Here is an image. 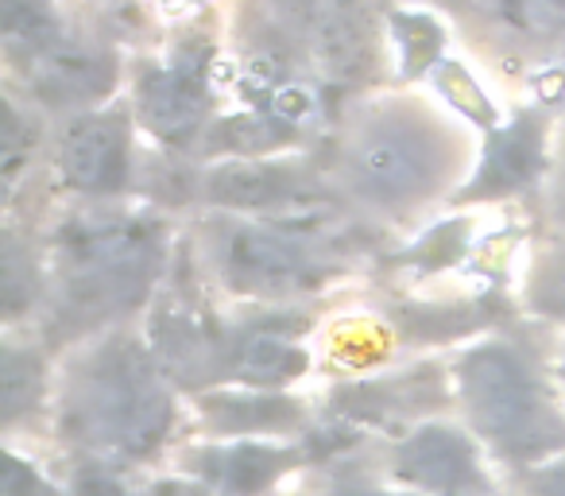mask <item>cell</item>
<instances>
[{
    "instance_id": "obj_1",
    "label": "cell",
    "mask_w": 565,
    "mask_h": 496,
    "mask_svg": "<svg viewBox=\"0 0 565 496\" xmlns=\"http://www.w3.org/2000/svg\"><path fill=\"white\" fill-rule=\"evenodd\" d=\"M461 395L477 431L511 462H531L562 439V419L546 384L519 349H472L461 361Z\"/></svg>"
},
{
    "instance_id": "obj_2",
    "label": "cell",
    "mask_w": 565,
    "mask_h": 496,
    "mask_svg": "<svg viewBox=\"0 0 565 496\" xmlns=\"http://www.w3.org/2000/svg\"><path fill=\"white\" fill-rule=\"evenodd\" d=\"M167 395L143 357L128 346H113L89 365L74 392V426L125 454H143L167 431Z\"/></svg>"
},
{
    "instance_id": "obj_3",
    "label": "cell",
    "mask_w": 565,
    "mask_h": 496,
    "mask_svg": "<svg viewBox=\"0 0 565 496\" xmlns=\"http://www.w3.org/2000/svg\"><path fill=\"white\" fill-rule=\"evenodd\" d=\"M156 256V229L143 221H82L66 229L63 264L71 299L82 310L128 307L148 287Z\"/></svg>"
},
{
    "instance_id": "obj_4",
    "label": "cell",
    "mask_w": 565,
    "mask_h": 496,
    "mask_svg": "<svg viewBox=\"0 0 565 496\" xmlns=\"http://www.w3.org/2000/svg\"><path fill=\"white\" fill-rule=\"evenodd\" d=\"M438 140L411 117H384L353 148V179L372 202L407 205L438 182Z\"/></svg>"
},
{
    "instance_id": "obj_5",
    "label": "cell",
    "mask_w": 565,
    "mask_h": 496,
    "mask_svg": "<svg viewBox=\"0 0 565 496\" xmlns=\"http://www.w3.org/2000/svg\"><path fill=\"white\" fill-rule=\"evenodd\" d=\"M225 276L244 292H291L318 276V261L307 244L271 229H236L225 241Z\"/></svg>"
},
{
    "instance_id": "obj_6",
    "label": "cell",
    "mask_w": 565,
    "mask_h": 496,
    "mask_svg": "<svg viewBox=\"0 0 565 496\" xmlns=\"http://www.w3.org/2000/svg\"><path fill=\"white\" fill-rule=\"evenodd\" d=\"M58 171L78 190H120L128 179V128L117 113H89L66 125L58 140Z\"/></svg>"
},
{
    "instance_id": "obj_7",
    "label": "cell",
    "mask_w": 565,
    "mask_h": 496,
    "mask_svg": "<svg viewBox=\"0 0 565 496\" xmlns=\"http://www.w3.org/2000/svg\"><path fill=\"white\" fill-rule=\"evenodd\" d=\"M399 477L438 496H477L488 488L469 439L449 426H423L399 446Z\"/></svg>"
},
{
    "instance_id": "obj_8",
    "label": "cell",
    "mask_w": 565,
    "mask_h": 496,
    "mask_svg": "<svg viewBox=\"0 0 565 496\" xmlns=\"http://www.w3.org/2000/svg\"><path fill=\"white\" fill-rule=\"evenodd\" d=\"M205 109V71L202 63H174L151 71L140 89V113L151 133L163 140H182Z\"/></svg>"
},
{
    "instance_id": "obj_9",
    "label": "cell",
    "mask_w": 565,
    "mask_h": 496,
    "mask_svg": "<svg viewBox=\"0 0 565 496\" xmlns=\"http://www.w3.org/2000/svg\"><path fill=\"white\" fill-rule=\"evenodd\" d=\"M32 59H35V71H32L35 89H43V97H51V102L97 97L113 82V66L105 59L89 55L82 48H63L58 40L51 48L35 51Z\"/></svg>"
},
{
    "instance_id": "obj_10",
    "label": "cell",
    "mask_w": 565,
    "mask_h": 496,
    "mask_svg": "<svg viewBox=\"0 0 565 496\" xmlns=\"http://www.w3.org/2000/svg\"><path fill=\"white\" fill-rule=\"evenodd\" d=\"M542 167V128L534 120H519L515 128L500 133L492 144V156L484 159L477 175L480 190H511L519 182H531Z\"/></svg>"
},
{
    "instance_id": "obj_11",
    "label": "cell",
    "mask_w": 565,
    "mask_h": 496,
    "mask_svg": "<svg viewBox=\"0 0 565 496\" xmlns=\"http://www.w3.org/2000/svg\"><path fill=\"white\" fill-rule=\"evenodd\" d=\"M287 454L279 450H264V446H236L228 454H213L210 457V473L221 488L236 496H248V493H259L271 477H279L287 469Z\"/></svg>"
},
{
    "instance_id": "obj_12",
    "label": "cell",
    "mask_w": 565,
    "mask_h": 496,
    "mask_svg": "<svg viewBox=\"0 0 565 496\" xmlns=\"http://www.w3.org/2000/svg\"><path fill=\"white\" fill-rule=\"evenodd\" d=\"M210 194L217 202H228V205H267V202H279L287 190H291V179L287 171H275V167H228V171L213 175L210 182Z\"/></svg>"
},
{
    "instance_id": "obj_13",
    "label": "cell",
    "mask_w": 565,
    "mask_h": 496,
    "mask_svg": "<svg viewBox=\"0 0 565 496\" xmlns=\"http://www.w3.org/2000/svg\"><path fill=\"white\" fill-rule=\"evenodd\" d=\"M302 349H295L287 338H248L236 353V372L252 380H287L302 369Z\"/></svg>"
},
{
    "instance_id": "obj_14",
    "label": "cell",
    "mask_w": 565,
    "mask_h": 496,
    "mask_svg": "<svg viewBox=\"0 0 565 496\" xmlns=\"http://www.w3.org/2000/svg\"><path fill=\"white\" fill-rule=\"evenodd\" d=\"M4 32L28 55L55 43V17L43 0H4Z\"/></svg>"
},
{
    "instance_id": "obj_15",
    "label": "cell",
    "mask_w": 565,
    "mask_h": 496,
    "mask_svg": "<svg viewBox=\"0 0 565 496\" xmlns=\"http://www.w3.org/2000/svg\"><path fill=\"white\" fill-rule=\"evenodd\" d=\"M35 392H40V365L12 349L9 361H4V403H9V419L20 408H32Z\"/></svg>"
},
{
    "instance_id": "obj_16",
    "label": "cell",
    "mask_w": 565,
    "mask_h": 496,
    "mask_svg": "<svg viewBox=\"0 0 565 496\" xmlns=\"http://www.w3.org/2000/svg\"><path fill=\"white\" fill-rule=\"evenodd\" d=\"M539 303L550 307V315H565V256L550 264V272L539 284Z\"/></svg>"
},
{
    "instance_id": "obj_17",
    "label": "cell",
    "mask_w": 565,
    "mask_h": 496,
    "mask_svg": "<svg viewBox=\"0 0 565 496\" xmlns=\"http://www.w3.org/2000/svg\"><path fill=\"white\" fill-rule=\"evenodd\" d=\"M534 496H565V462L546 465V469L534 477Z\"/></svg>"
},
{
    "instance_id": "obj_18",
    "label": "cell",
    "mask_w": 565,
    "mask_h": 496,
    "mask_svg": "<svg viewBox=\"0 0 565 496\" xmlns=\"http://www.w3.org/2000/svg\"><path fill=\"white\" fill-rule=\"evenodd\" d=\"M338 496H384V493H376V488H341Z\"/></svg>"
}]
</instances>
